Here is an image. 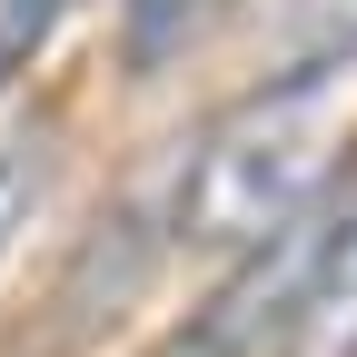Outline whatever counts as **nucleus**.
<instances>
[{"label":"nucleus","mask_w":357,"mask_h":357,"mask_svg":"<svg viewBox=\"0 0 357 357\" xmlns=\"http://www.w3.org/2000/svg\"><path fill=\"white\" fill-rule=\"evenodd\" d=\"M357 70H278L229 119L178 149V238L199 248H268L298 229L337 159V100Z\"/></svg>","instance_id":"1"},{"label":"nucleus","mask_w":357,"mask_h":357,"mask_svg":"<svg viewBox=\"0 0 357 357\" xmlns=\"http://www.w3.org/2000/svg\"><path fill=\"white\" fill-rule=\"evenodd\" d=\"M40 199H50V129L40 119H0V268L30 238Z\"/></svg>","instance_id":"3"},{"label":"nucleus","mask_w":357,"mask_h":357,"mask_svg":"<svg viewBox=\"0 0 357 357\" xmlns=\"http://www.w3.org/2000/svg\"><path fill=\"white\" fill-rule=\"evenodd\" d=\"M278 357H357V199L318 218V248H307L298 307L278 328Z\"/></svg>","instance_id":"2"},{"label":"nucleus","mask_w":357,"mask_h":357,"mask_svg":"<svg viewBox=\"0 0 357 357\" xmlns=\"http://www.w3.org/2000/svg\"><path fill=\"white\" fill-rule=\"evenodd\" d=\"M288 70H357V0H288Z\"/></svg>","instance_id":"4"},{"label":"nucleus","mask_w":357,"mask_h":357,"mask_svg":"<svg viewBox=\"0 0 357 357\" xmlns=\"http://www.w3.org/2000/svg\"><path fill=\"white\" fill-rule=\"evenodd\" d=\"M70 20V0H0V100L20 89V70L50 50V30Z\"/></svg>","instance_id":"6"},{"label":"nucleus","mask_w":357,"mask_h":357,"mask_svg":"<svg viewBox=\"0 0 357 357\" xmlns=\"http://www.w3.org/2000/svg\"><path fill=\"white\" fill-rule=\"evenodd\" d=\"M218 10V0H119V60L129 70H159L189 50V30Z\"/></svg>","instance_id":"5"}]
</instances>
